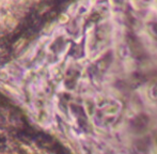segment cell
<instances>
[{"label": "cell", "instance_id": "6da1fadb", "mask_svg": "<svg viewBox=\"0 0 157 154\" xmlns=\"http://www.w3.org/2000/svg\"><path fill=\"white\" fill-rule=\"evenodd\" d=\"M25 42H26V40L25 39H21V40H18V41L15 43V45H14V48H16V49H19V48L21 47V46L25 44Z\"/></svg>", "mask_w": 157, "mask_h": 154}]
</instances>
